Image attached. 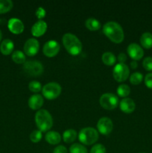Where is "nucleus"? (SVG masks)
Returning a JSON list of instances; mask_svg holds the SVG:
<instances>
[{"mask_svg":"<svg viewBox=\"0 0 152 153\" xmlns=\"http://www.w3.org/2000/svg\"><path fill=\"white\" fill-rule=\"evenodd\" d=\"M131 66L133 69H136L138 66V64H137V61H132L131 63Z\"/></svg>","mask_w":152,"mask_h":153,"instance_id":"c9c22d12","label":"nucleus"},{"mask_svg":"<svg viewBox=\"0 0 152 153\" xmlns=\"http://www.w3.org/2000/svg\"><path fill=\"white\" fill-rule=\"evenodd\" d=\"M90 153H106V148L101 143L94 145L90 150Z\"/></svg>","mask_w":152,"mask_h":153,"instance_id":"c756f323","label":"nucleus"},{"mask_svg":"<svg viewBox=\"0 0 152 153\" xmlns=\"http://www.w3.org/2000/svg\"><path fill=\"white\" fill-rule=\"evenodd\" d=\"M99 102L101 107L104 108V109L112 110L117 107L119 99L115 94L107 93V94H104L100 97Z\"/></svg>","mask_w":152,"mask_h":153,"instance_id":"0eeeda50","label":"nucleus"},{"mask_svg":"<svg viewBox=\"0 0 152 153\" xmlns=\"http://www.w3.org/2000/svg\"><path fill=\"white\" fill-rule=\"evenodd\" d=\"M28 106L32 110H38L43 106V98L42 96L39 94H34L31 96L29 98L28 102Z\"/></svg>","mask_w":152,"mask_h":153,"instance_id":"dca6fc26","label":"nucleus"},{"mask_svg":"<svg viewBox=\"0 0 152 153\" xmlns=\"http://www.w3.org/2000/svg\"><path fill=\"white\" fill-rule=\"evenodd\" d=\"M130 74V70L128 66L125 64H117L113 69V76L117 82H125L128 78Z\"/></svg>","mask_w":152,"mask_h":153,"instance_id":"6e6552de","label":"nucleus"},{"mask_svg":"<svg viewBox=\"0 0 152 153\" xmlns=\"http://www.w3.org/2000/svg\"><path fill=\"white\" fill-rule=\"evenodd\" d=\"M12 60L16 64H20L25 62L26 58H25V55L23 52L19 50H16L12 54Z\"/></svg>","mask_w":152,"mask_h":153,"instance_id":"b1692460","label":"nucleus"},{"mask_svg":"<svg viewBox=\"0 0 152 153\" xmlns=\"http://www.w3.org/2000/svg\"><path fill=\"white\" fill-rule=\"evenodd\" d=\"M70 153H87V149L80 143H74L69 148Z\"/></svg>","mask_w":152,"mask_h":153,"instance_id":"a878e982","label":"nucleus"},{"mask_svg":"<svg viewBox=\"0 0 152 153\" xmlns=\"http://www.w3.org/2000/svg\"><path fill=\"white\" fill-rule=\"evenodd\" d=\"M14 44L10 39H5L1 42L0 45V52L4 55H8L13 52Z\"/></svg>","mask_w":152,"mask_h":153,"instance_id":"f3484780","label":"nucleus"},{"mask_svg":"<svg viewBox=\"0 0 152 153\" xmlns=\"http://www.w3.org/2000/svg\"><path fill=\"white\" fill-rule=\"evenodd\" d=\"M7 26L10 31H11L13 34H19L24 31L23 22L17 18H11L9 19Z\"/></svg>","mask_w":152,"mask_h":153,"instance_id":"ddd939ff","label":"nucleus"},{"mask_svg":"<svg viewBox=\"0 0 152 153\" xmlns=\"http://www.w3.org/2000/svg\"><path fill=\"white\" fill-rule=\"evenodd\" d=\"M36 16L40 20V19H42V18H43L46 16V10H45V9L42 7H38L37 10H36Z\"/></svg>","mask_w":152,"mask_h":153,"instance_id":"473e14b6","label":"nucleus"},{"mask_svg":"<svg viewBox=\"0 0 152 153\" xmlns=\"http://www.w3.org/2000/svg\"><path fill=\"white\" fill-rule=\"evenodd\" d=\"M1 37H2V34H1V30H0V42H1Z\"/></svg>","mask_w":152,"mask_h":153,"instance_id":"e433bc0d","label":"nucleus"},{"mask_svg":"<svg viewBox=\"0 0 152 153\" xmlns=\"http://www.w3.org/2000/svg\"><path fill=\"white\" fill-rule=\"evenodd\" d=\"M23 70L31 76H38L43 73V64L37 61H29L24 64Z\"/></svg>","mask_w":152,"mask_h":153,"instance_id":"423d86ee","label":"nucleus"},{"mask_svg":"<svg viewBox=\"0 0 152 153\" xmlns=\"http://www.w3.org/2000/svg\"><path fill=\"white\" fill-rule=\"evenodd\" d=\"M131 93V88L128 85H120L117 88V94L119 97H126Z\"/></svg>","mask_w":152,"mask_h":153,"instance_id":"393cba45","label":"nucleus"},{"mask_svg":"<svg viewBox=\"0 0 152 153\" xmlns=\"http://www.w3.org/2000/svg\"><path fill=\"white\" fill-rule=\"evenodd\" d=\"M142 153H144V152H142Z\"/></svg>","mask_w":152,"mask_h":153,"instance_id":"4c0bfd02","label":"nucleus"},{"mask_svg":"<svg viewBox=\"0 0 152 153\" xmlns=\"http://www.w3.org/2000/svg\"><path fill=\"white\" fill-rule=\"evenodd\" d=\"M46 30H47V24L45 21L40 19L33 25L31 28V34L34 37H40L45 34Z\"/></svg>","mask_w":152,"mask_h":153,"instance_id":"4468645a","label":"nucleus"},{"mask_svg":"<svg viewBox=\"0 0 152 153\" xmlns=\"http://www.w3.org/2000/svg\"><path fill=\"white\" fill-rule=\"evenodd\" d=\"M46 140L49 143L52 145H56L61 142V134L55 131H48L46 134Z\"/></svg>","mask_w":152,"mask_h":153,"instance_id":"a211bd4d","label":"nucleus"},{"mask_svg":"<svg viewBox=\"0 0 152 153\" xmlns=\"http://www.w3.org/2000/svg\"><path fill=\"white\" fill-rule=\"evenodd\" d=\"M64 47L72 55H77L82 50V43L75 34L66 33L63 36L62 39Z\"/></svg>","mask_w":152,"mask_h":153,"instance_id":"f03ea898","label":"nucleus"},{"mask_svg":"<svg viewBox=\"0 0 152 153\" xmlns=\"http://www.w3.org/2000/svg\"><path fill=\"white\" fill-rule=\"evenodd\" d=\"M42 139V133L40 130H34L30 134V140L33 143H38Z\"/></svg>","mask_w":152,"mask_h":153,"instance_id":"c85d7f7f","label":"nucleus"},{"mask_svg":"<svg viewBox=\"0 0 152 153\" xmlns=\"http://www.w3.org/2000/svg\"><path fill=\"white\" fill-rule=\"evenodd\" d=\"M103 31L104 34L115 43H122L125 37L122 26L118 22L113 21L104 24L103 26Z\"/></svg>","mask_w":152,"mask_h":153,"instance_id":"f257e3e1","label":"nucleus"},{"mask_svg":"<svg viewBox=\"0 0 152 153\" xmlns=\"http://www.w3.org/2000/svg\"><path fill=\"white\" fill-rule=\"evenodd\" d=\"M145 84L150 89H152V73H148L145 77Z\"/></svg>","mask_w":152,"mask_h":153,"instance_id":"2f4dec72","label":"nucleus"},{"mask_svg":"<svg viewBox=\"0 0 152 153\" xmlns=\"http://www.w3.org/2000/svg\"><path fill=\"white\" fill-rule=\"evenodd\" d=\"M140 43L145 49H149L152 48V34L150 32H145L140 37Z\"/></svg>","mask_w":152,"mask_h":153,"instance_id":"6ab92c4d","label":"nucleus"},{"mask_svg":"<svg viewBox=\"0 0 152 153\" xmlns=\"http://www.w3.org/2000/svg\"><path fill=\"white\" fill-rule=\"evenodd\" d=\"M143 79V76L142 73H134L131 76H130V82L132 85H139Z\"/></svg>","mask_w":152,"mask_h":153,"instance_id":"bb28decb","label":"nucleus"},{"mask_svg":"<svg viewBox=\"0 0 152 153\" xmlns=\"http://www.w3.org/2000/svg\"><path fill=\"white\" fill-rule=\"evenodd\" d=\"M77 137V132L74 129L66 130L63 134V140L65 143H70L75 141Z\"/></svg>","mask_w":152,"mask_h":153,"instance_id":"aec40b11","label":"nucleus"},{"mask_svg":"<svg viewBox=\"0 0 152 153\" xmlns=\"http://www.w3.org/2000/svg\"><path fill=\"white\" fill-rule=\"evenodd\" d=\"M35 122L40 131H49L53 125L50 113L45 109H40L35 114Z\"/></svg>","mask_w":152,"mask_h":153,"instance_id":"7ed1b4c3","label":"nucleus"},{"mask_svg":"<svg viewBox=\"0 0 152 153\" xmlns=\"http://www.w3.org/2000/svg\"><path fill=\"white\" fill-rule=\"evenodd\" d=\"M53 153H68V152H67V149L65 146L60 145V146H58L55 148Z\"/></svg>","mask_w":152,"mask_h":153,"instance_id":"72a5a7b5","label":"nucleus"},{"mask_svg":"<svg viewBox=\"0 0 152 153\" xmlns=\"http://www.w3.org/2000/svg\"><path fill=\"white\" fill-rule=\"evenodd\" d=\"M120 108L126 114H131L135 110L136 105L134 100L131 98H125L120 102Z\"/></svg>","mask_w":152,"mask_h":153,"instance_id":"2eb2a0df","label":"nucleus"},{"mask_svg":"<svg viewBox=\"0 0 152 153\" xmlns=\"http://www.w3.org/2000/svg\"><path fill=\"white\" fill-rule=\"evenodd\" d=\"M13 1L10 0H0V13H5L13 7Z\"/></svg>","mask_w":152,"mask_h":153,"instance_id":"5701e85b","label":"nucleus"},{"mask_svg":"<svg viewBox=\"0 0 152 153\" xmlns=\"http://www.w3.org/2000/svg\"><path fill=\"white\" fill-rule=\"evenodd\" d=\"M128 53L134 61H138L143 57L144 51L139 45L133 43L128 46Z\"/></svg>","mask_w":152,"mask_h":153,"instance_id":"f8f14e48","label":"nucleus"},{"mask_svg":"<svg viewBox=\"0 0 152 153\" xmlns=\"http://www.w3.org/2000/svg\"><path fill=\"white\" fill-rule=\"evenodd\" d=\"M60 51V44L56 40H49L44 44L43 52L46 56L52 58L58 55Z\"/></svg>","mask_w":152,"mask_h":153,"instance_id":"1a4fd4ad","label":"nucleus"},{"mask_svg":"<svg viewBox=\"0 0 152 153\" xmlns=\"http://www.w3.org/2000/svg\"><path fill=\"white\" fill-rule=\"evenodd\" d=\"M85 25L90 31H97L101 28V23L98 19L90 17L87 19L85 22Z\"/></svg>","mask_w":152,"mask_h":153,"instance_id":"412c9836","label":"nucleus"},{"mask_svg":"<svg viewBox=\"0 0 152 153\" xmlns=\"http://www.w3.org/2000/svg\"><path fill=\"white\" fill-rule=\"evenodd\" d=\"M118 61L121 64H125V61H127V56L125 53H120L118 56Z\"/></svg>","mask_w":152,"mask_h":153,"instance_id":"f704fd0d","label":"nucleus"},{"mask_svg":"<svg viewBox=\"0 0 152 153\" xmlns=\"http://www.w3.org/2000/svg\"><path fill=\"white\" fill-rule=\"evenodd\" d=\"M28 88H29V90L31 92L38 93L41 91L42 86L41 84L39 82H37V81H32L28 85Z\"/></svg>","mask_w":152,"mask_h":153,"instance_id":"cd10ccee","label":"nucleus"},{"mask_svg":"<svg viewBox=\"0 0 152 153\" xmlns=\"http://www.w3.org/2000/svg\"><path fill=\"white\" fill-rule=\"evenodd\" d=\"M142 66L147 71H152V58L147 57L143 60Z\"/></svg>","mask_w":152,"mask_h":153,"instance_id":"7c9ffc66","label":"nucleus"},{"mask_svg":"<svg viewBox=\"0 0 152 153\" xmlns=\"http://www.w3.org/2000/svg\"><path fill=\"white\" fill-rule=\"evenodd\" d=\"M97 128H98V131H99L101 134H104V135H107V134H110L112 131V130H113V122H112V120L110 118L104 117L101 118V119L98 121Z\"/></svg>","mask_w":152,"mask_h":153,"instance_id":"9d476101","label":"nucleus"},{"mask_svg":"<svg viewBox=\"0 0 152 153\" xmlns=\"http://www.w3.org/2000/svg\"><path fill=\"white\" fill-rule=\"evenodd\" d=\"M102 61L104 64L107 66H112L115 64L116 58L114 54L110 52H104L102 55Z\"/></svg>","mask_w":152,"mask_h":153,"instance_id":"4be33fe9","label":"nucleus"},{"mask_svg":"<svg viewBox=\"0 0 152 153\" xmlns=\"http://www.w3.org/2000/svg\"><path fill=\"white\" fill-rule=\"evenodd\" d=\"M78 138L82 143L85 145H92L98 139V133L92 127L82 128L78 134Z\"/></svg>","mask_w":152,"mask_h":153,"instance_id":"20e7f679","label":"nucleus"},{"mask_svg":"<svg viewBox=\"0 0 152 153\" xmlns=\"http://www.w3.org/2000/svg\"><path fill=\"white\" fill-rule=\"evenodd\" d=\"M42 92L43 95L48 100H55L61 94V87L56 82H49L43 86Z\"/></svg>","mask_w":152,"mask_h":153,"instance_id":"39448f33","label":"nucleus"},{"mask_svg":"<svg viewBox=\"0 0 152 153\" xmlns=\"http://www.w3.org/2000/svg\"><path fill=\"white\" fill-rule=\"evenodd\" d=\"M40 49L38 40L34 38H30L26 40L24 45L25 53L28 56H34L37 55Z\"/></svg>","mask_w":152,"mask_h":153,"instance_id":"9b49d317","label":"nucleus"}]
</instances>
